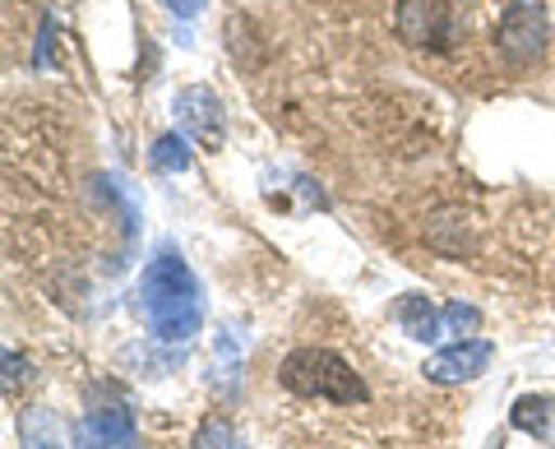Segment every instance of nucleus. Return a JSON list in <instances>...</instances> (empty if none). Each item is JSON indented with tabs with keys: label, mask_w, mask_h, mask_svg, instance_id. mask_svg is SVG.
<instances>
[{
	"label": "nucleus",
	"mask_w": 555,
	"mask_h": 449,
	"mask_svg": "<svg viewBox=\"0 0 555 449\" xmlns=\"http://www.w3.org/2000/svg\"><path fill=\"white\" fill-rule=\"evenodd\" d=\"M149 163L158 171H190V167H195V149H190L181 134H158V140H153Z\"/></svg>",
	"instance_id": "obj_11"
},
{
	"label": "nucleus",
	"mask_w": 555,
	"mask_h": 449,
	"mask_svg": "<svg viewBox=\"0 0 555 449\" xmlns=\"http://www.w3.org/2000/svg\"><path fill=\"white\" fill-rule=\"evenodd\" d=\"M139 310H144L153 338H163V343H185L190 334H199L204 287L195 279V269L181 260L177 246L153 251L144 279H139Z\"/></svg>",
	"instance_id": "obj_1"
},
{
	"label": "nucleus",
	"mask_w": 555,
	"mask_h": 449,
	"mask_svg": "<svg viewBox=\"0 0 555 449\" xmlns=\"http://www.w3.org/2000/svg\"><path fill=\"white\" fill-rule=\"evenodd\" d=\"M283 389H292L297 399H328V403H366L371 389L334 348H297L283 357L278 367Z\"/></svg>",
	"instance_id": "obj_2"
},
{
	"label": "nucleus",
	"mask_w": 555,
	"mask_h": 449,
	"mask_svg": "<svg viewBox=\"0 0 555 449\" xmlns=\"http://www.w3.org/2000/svg\"><path fill=\"white\" fill-rule=\"evenodd\" d=\"M393 320L403 324V334H408V338H416V343H436V338H440V324H444V310H436L426 297L408 292V297H398Z\"/></svg>",
	"instance_id": "obj_9"
},
{
	"label": "nucleus",
	"mask_w": 555,
	"mask_h": 449,
	"mask_svg": "<svg viewBox=\"0 0 555 449\" xmlns=\"http://www.w3.org/2000/svg\"><path fill=\"white\" fill-rule=\"evenodd\" d=\"M20 445L24 449H75L69 436H65V422L42 403H33V408L20 412Z\"/></svg>",
	"instance_id": "obj_8"
},
{
	"label": "nucleus",
	"mask_w": 555,
	"mask_h": 449,
	"mask_svg": "<svg viewBox=\"0 0 555 449\" xmlns=\"http://www.w3.org/2000/svg\"><path fill=\"white\" fill-rule=\"evenodd\" d=\"M495 348L486 338H459L440 348L436 357H426V380H436V385H467V380H477L486 367H491Z\"/></svg>",
	"instance_id": "obj_7"
},
{
	"label": "nucleus",
	"mask_w": 555,
	"mask_h": 449,
	"mask_svg": "<svg viewBox=\"0 0 555 449\" xmlns=\"http://www.w3.org/2000/svg\"><path fill=\"white\" fill-rule=\"evenodd\" d=\"M171 112H177L181 130L190 134V140H199L204 149H222V140H228V116H222V102L208 84H190V89H181Z\"/></svg>",
	"instance_id": "obj_6"
},
{
	"label": "nucleus",
	"mask_w": 555,
	"mask_h": 449,
	"mask_svg": "<svg viewBox=\"0 0 555 449\" xmlns=\"http://www.w3.org/2000/svg\"><path fill=\"white\" fill-rule=\"evenodd\" d=\"M477 310L473 306H463V302H454V306H444V324H454V330L463 334V330H477Z\"/></svg>",
	"instance_id": "obj_13"
},
{
	"label": "nucleus",
	"mask_w": 555,
	"mask_h": 449,
	"mask_svg": "<svg viewBox=\"0 0 555 449\" xmlns=\"http://www.w3.org/2000/svg\"><path fill=\"white\" fill-rule=\"evenodd\" d=\"M509 422L524 431V436L546 440V436H551V426H555V399H551V394H524V399L514 403Z\"/></svg>",
	"instance_id": "obj_10"
},
{
	"label": "nucleus",
	"mask_w": 555,
	"mask_h": 449,
	"mask_svg": "<svg viewBox=\"0 0 555 449\" xmlns=\"http://www.w3.org/2000/svg\"><path fill=\"white\" fill-rule=\"evenodd\" d=\"M163 5L177 14V20H195V14L204 10V0H163Z\"/></svg>",
	"instance_id": "obj_14"
},
{
	"label": "nucleus",
	"mask_w": 555,
	"mask_h": 449,
	"mask_svg": "<svg viewBox=\"0 0 555 449\" xmlns=\"http://www.w3.org/2000/svg\"><path fill=\"white\" fill-rule=\"evenodd\" d=\"M75 445L79 449H144L134 431V408L120 394V385H93L89 403H83V418L75 426Z\"/></svg>",
	"instance_id": "obj_3"
},
{
	"label": "nucleus",
	"mask_w": 555,
	"mask_h": 449,
	"mask_svg": "<svg viewBox=\"0 0 555 449\" xmlns=\"http://www.w3.org/2000/svg\"><path fill=\"white\" fill-rule=\"evenodd\" d=\"M546 28H551L546 0H509V10L500 14V28H495L500 56H505L514 70H528L546 51Z\"/></svg>",
	"instance_id": "obj_4"
},
{
	"label": "nucleus",
	"mask_w": 555,
	"mask_h": 449,
	"mask_svg": "<svg viewBox=\"0 0 555 449\" xmlns=\"http://www.w3.org/2000/svg\"><path fill=\"white\" fill-rule=\"evenodd\" d=\"M393 33L408 47L440 51V47L454 42L459 10H454V0H398L393 5Z\"/></svg>",
	"instance_id": "obj_5"
},
{
	"label": "nucleus",
	"mask_w": 555,
	"mask_h": 449,
	"mask_svg": "<svg viewBox=\"0 0 555 449\" xmlns=\"http://www.w3.org/2000/svg\"><path fill=\"white\" fill-rule=\"evenodd\" d=\"M190 449H241L236 426L228 418H204L199 431H195V445H190Z\"/></svg>",
	"instance_id": "obj_12"
}]
</instances>
